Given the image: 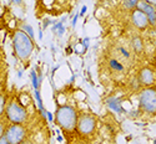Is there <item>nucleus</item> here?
I'll list each match as a JSON object with an SVG mask.
<instances>
[{"mask_svg": "<svg viewBox=\"0 0 156 144\" xmlns=\"http://www.w3.org/2000/svg\"><path fill=\"white\" fill-rule=\"evenodd\" d=\"M55 119L58 124L65 130H73L77 126V114L70 106H62L56 111Z\"/></svg>", "mask_w": 156, "mask_h": 144, "instance_id": "2", "label": "nucleus"}, {"mask_svg": "<svg viewBox=\"0 0 156 144\" xmlns=\"http://www.w3.org/2000/svg\"><path fill=\"white\" fill-rule=\"evenodd\" d=\"M155 81V75L150 69H142L140 72V82L145 86L152 85Z\"/></svg>", "mask_w": 156, "mask_h": 144, "instance_id": "9", "label": "nucleus"}, {"mask_svg": "<svg viewBox=\"0 0 156 144\" xmlns=\"http://www.w3.org/2000/svg\"><path fill=\"white\" fill-rule=\"evenodd\" d=\"M25 29H27L28 30V32H29V36L33 39V36H34V34H33V29L30 28V26L29 25H27V26H25Z\"/></svg>", "mask_w": 156, "mask_h": 144, "instance_id": "14", "label": "nucleus"}, {"mask_svg": "<svg viewBox=\"0 0 156 144\" xmlns=\"http://www.w3.org/2000/svg\"><path fill=\"white\" fill-rule=\"evenodd\" d=\"M109 106H110L112 109H115L116 112H121V111H122L121 106L119 104V102H118V99H116V98H110V99H109Z\"/></svg>", "mask_w": 156, "mask_h": 144, "instance_id": "10", "label": "nucleus"}, {"mask_svg": "<svg viewBox=\"0 0 156 144\" xmlns=\"http://www.w3.org/2000/svg\"><path fill=\"white\" fill-rule=\"evenodd\" d=\"M136 9H139L144 12V14L147 16L149 22L151 25L156 24V8H154L149 2H137Z\"/></svg>", "mask_w": 156, "mask_h": 144, "instance_id": "7", "label": "nucleus"}, {"mask_svg": "<svg viewBox=\"0 0 156 144\" xmlns=\"http://www.w3.org/2000/svg\"><path fill=\"white\" fill-rule=\"evenodd\" d=\"M96 127V121L93 116L90 114H84L77 119V126L76 129L79 130V133L83 136H89L91 134Z\"/></svg>", "mask_w": 156, "mask_h": 144, "instance_id": "6", "label": "nucleus"}, {"mask_svg": "<svg viewBox=\"0 0 156 144\" xmlns=\"http://www.w3.org/2000/svg\"><path fill=\"white\" fill-rule=\"evenodd\" d=\"M4 109H5V97L0 93V116L3 114Z\"/></svg>", "mask_w": 156, "mask_h": 144, "instance_id": "12", "label": "nucleus"}, {"mask_svg": "<svg viewBox=\"0 0 156 144\" xmlns=\"http://www.w3.org/2000/svg\"><path fill=\"white\" fill-rule=\"evenodd\" d=\"M134 49L137 52H141L142 51V41H141L140 37H135L134 39Z\"/></svg>", "mask_w": 156, "mask_h": 144, "instance_id": "11", "label": "nucleus"}, {"mask_svg": "<svg viewBox=\"0 0 156 144\" xmlns=\"http://www.w3.org/2000/svg\"><path fill=\"white\" fill-rule=\"evenodd\" d=\"M131 19H133L134 25L136 26L137 29H145V28H147V25L150 24L147 16H146L141 10H139V9H135V10L133 11Z\"/></svg>", "mask_w": 156, "mask_h": 144, "instance_id": "8", "label": "nucleus"}, {"mask_svg": "<svg viewBox=\"0 0 156 144\" xmlns=\"http://www.w3.org/2000/svg\"><path fill=\"white\" fill-rule=\"evenodd\" d=\"M12 45H14L15 54L20 60H27L33 52L34 45H33V39L23 30H18L14 34L12 39Z\"/></svg>", "mask_w": 156, "mask_h": 144, "instance_id": "1", "label": "nucleus"}, {"mask_svg": "<svg viewBox=\"0 0 156 144\" xmlns=\"http://www.w3.org/2000/svg\"><path fill=\"white\" fill-rule=\"evenodd\" d=\"M0 144H10V143L8 142V139H6V138H5V136H4V137L0 138Z\"/></svg>", "mask_w": 156, "mask_h": 144, "instance_id": "15", "label": "nucleus"}, {"mask_svg": "<svg viewBox=\"0 0 156 144\" xmlns=\"http://www.w3.org/2000/svg\"><path fill=\"white\" fill-rule=\"evenodd\" d=\"M6 118L12 123V124H21L23 122H25L28 117L27 109H25L21 104H19L16 101H11L6 108Z\"/></svg>", "mask_w": 156, "mask_h": 144, "instance_id": "4", "label": "nucleus"}, {"mask_svg": "<svg viewBox=\"0 0 156 144\" xmlns=\"http://www.w3.org/2000/svg\"><path fill=\"white\" fill-rule=\"evenodd\" d=\"M27 130L21 124H11L5 132V138L10 144H20L25 139Z\"/></svg>", "mask_w": 156, "mask_h": 144, "instance_id": "5", "label": "nucleus"}, {"mask_svg": "<svg viewBox=\"0 0 156 144\" xmlns=\"http://www.w3.org/2000/svg\"><path fill=\"white\" fill-rule=\"evenodd\" d=\"M139 102H140L141 109L144 112L155 114L156 113V89L152 87L142 89L139 97Z\"/></svg>", "mask_w": 156, "mask_h": 144, "instance_id": "3", "label": "nucleus"}, {"mask_svg": "<svg viewBox=\"0 0 156 144\" xmlns=\"http://www.w3.org/2000/svg\"><path fill=\"white\" fill-rule=\"evenodd\" d=\"M5 132H6V130H5V126H4V123H3V122H0V138L5 136Z\"/></svg>", "mask_w": 156, "mask_h": 144, "instance_id": "13", "label": "nucleus"}, {"mask_svg": "<svg viewBox=\"0 0 156 144\" xmlns=\"http://www.w3.org/2000/svg\"><path fill=\"white\" fill-rule=\"evenodd\" d=\"M20 144H31V143H29V142H23V143H20Z\"/></svg>", "mask_w": 156, "mask_h": 144, "instance_id": "16", "label": "nucleus"}]
</instances>
